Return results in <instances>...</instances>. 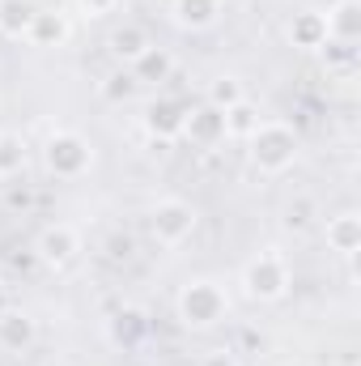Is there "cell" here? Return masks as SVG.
<instances>
[{
    "mask_svg": "<svg viewBox=\"0 0 361 366\" xmlns=\"http://www.w3.org/2000/svg\"><path fill=\"white\" fill-rule=\"evenodd\" d=\"M247 94H243V81L238 77H217L213 86H208V107H217V111H230L234 102H243Z\"/></svg>",
    "mask_w": 361,
    "mask_h": 366,
    "instance_id": "44dd1931",
    "label": "cell"
},
{
    "mask_svg": "<svg viewBox=\"0 0 361 366\" xmlns=\"http://www.w3.org/2000/svg\"><path fill=\"white\" fill-rule=\"evenodd\" d=\"M243 285H247V294H251L255 302H276V298H285V290H289V264H285V256L260 252L255 260H247Z\"/></svg>",
    "mask_w": 361,
    "mask_h": 366,
    "instance_id": "277c9868",
    "label": "cell"
},
{
    "mask_svg": "<svg viewBox=\"0 0 361 366\" xmlns=\"http://www.w3.org/2000/svg\"><path fill=\"white\" fill-rule=\"evenodd\" d=\"M132 90H136V81H132L128 73H115V77H111V86H106V98H111V102H119V98H128Z\"/></svg>",
    "mask_w": 361,
    "mask_h": 366,
    "instance_id": "603a6c76",
    "label": "cell"
},
{
    "mask_svg": "<svg viewBox=\"0 0 361 366\" xmlns=\"http://www.w3.org/2000/svg\"><path fill=\"white\" fill-rule=\"evenodd\" d=\"M106 247H111V260H128V256H132V239H128V234H111Z\"/></svg>",
    "mask_w": 361,
    "mask_h": 366,
    "instance_id": "cb8c5ba5",
    "label": "cell"
},
{
    "mask_svg": "<svg viewBox=\"0 0 361 366\" xmlns=\"http://www.w3.org/2000/svg\"><path fill=\"white\" fill-rule=\"evenodd\" d=\"M327 247L340 252V256H357V247H361V217L357 213L327 217Z\"/></svg>",
    "mask_w": 361,
    "mask_h": 366,
    "instance_id": "4fadbf2b",
    "label": "cell"
},
{
    "mask_svg": "<svg viewBox=\"0 0 361 366\" xmlns=\"http://www.w3.org/2000/svg\"><path fill=\"white\" fill-rule=\"evenodd\" d=\"M247 145H251V162H255L264 175L289 171L293 158H298V132H293L289 124H280V119H264V124L247 137Z\"/></svg>",
    "mask_w": 361,
    "mask_h": 366,
    "instance_id": "6da1fadb",
    "label": "cell"
},
{
    "mask_svg": "<svg viewBox=\"0 0 361 366\" xmlns=\"http://www.w3.org/2000/svg\"><path fill=\"white\" fill-rule=\"evenodd\" d=\"M200 366H238V354L230 345H213V350H204Z\"/></svg>",
    "mask_w": 361,
    "mask_h": 366,
    "instance_id": "7402d4cb",
    "label": "cell"
},
{
    "mask_svg": "<svg viewBox=\"0 0 361 366\" xmlns=\"http://www.w3.org/2000/svg\"><path fill=\"white\" fill-rule=\"evenodd\" d=\"M26 171V141L21 132H0V179H13Z\"/></svg>",
    "mask_w": 361,
    "mask_h": 366,
    "instance_id": "ac0fdd59",
    "label": "cell"
},
{
    "mask_svg": "<svg viewBox=\"0 0 361 366\" xmlns=\"http://www.w3.org/2000/svg\"><path fill=\"white\" fill-rule=\"evenodd\" d=\"M289 39L298 43V47H323L327 43V26H323V13H298L293 21H289Z\"/></svg>",
    "mask_w": 361,
    "mask_h": 366,
    "instance_id": "2e32d148",
    "label": "cell"
},
{
    "mask_svg": "<svg viewBox=\"0 0 361 366\" xmlns=\"http://www.w3.org/2000/svg\"><path fill=\"white\" fill-rule=\"evenodd\" d=\"M64 39H68V17H64L60 9L34 13V21H30V34H26V43H34V47H60Z\"/></svg>",
    "mask_w": 361,
    "mask_h": 366,
    "instance_id": "8fae6325",
    "label": "cell"
},
{
    "mask_svg": "<svg viewBox=\"0 0 361 366\" xmlns=\"http://www.w3.org/2000/svg\"><path fill=\"white\" fill-rule=\"evenodd\" d=\"M221 115H225V137H234V141H247V137L264 124V119H260V111H255L247 98H243V102H234V107H230V111H221Z\"/></svg>",
    "mask_w": 361,
    "mask_h": 366,
    "instance_id": "e0dca14e",
    "label": "cell"
},
{
    "mask_svg": "<svg viewBox=\"0 0 361 366\" xmlns=\"http://www.w3.org/2000/svg\"><path fill=\"white\" fill-rule=\"evenodd\" d=\"M128 69H132L128 77H132L136 86H158V81H166V77L175 73V60H171V51H166V47H153V43H149V47H145Z\"/></svg>",
    "mask_w": 361,
    "mask_h": 366,
    "instance_id": "30bf717a",
    "label": "cell"
},
{
    "mask_svg": "<svg viewBox=\"0 0 361 366\" xmlns=\"http://www.w3.org/2000/svg\"><path fill=\"white\" fill-rule=\"evenodd\" d=\"M225 311H230V298H225V290H221L217 281L200 277V281H187V285H183L179 320L187 328H213V324L225 320Z\"/></svg>",
    "mask_w": 361,
    "mask_h": 366,
    "instance_id": "7a4b0ae2",
    "label": "cell"
},
{
    "mask_svg": "<svg viewBox=\"0 0 361 366\" xmlns=\"http://www.w3.org/2000/svg\"><path fill=\"white\" fill-rule=\"evenodd\" d=\"M323 26H327V43H357L361 39V0H336L327 13H323Z\"/></svg>",
    "mask_w": 361,
    "mask_h": 366,
    "instance_id": "9c48e42d",
    "label": "cell"
},
{
    "mask_svg": "<svg viewBox=\"0 0 361 366\" xmlns=\"http://www.w3.org/2000/svg\"><path fill=\"white\" fill-rule=\"evenodd\" d=\"M34 252H39V260H43V264L64 269V264L81 252V234H77L68 222H51V226H43V230H39Z\"/></svg>",
    "mask_w": 361,
    "mask_h": 366,
    "instance_id": "8992f818",
    "label": "cell"
},
{
    "mask_svg": "<svg viewBox=\"0 0 361 366\" xmlns=\"http://www.w3.org/2000/svg\"><path fill=\"white\" fill-rule=\"evenodd\" d=\"M195 222H200V213H195V204H187L183 196H166V200H158L153 213H149L153 239H158L162 247H179L183 239L195 230Z\"/></svg>",
    "mask_w": 361,
    "mask_h": 366,
    "instance_id": "5b68a950",
    "label": "cell"
},
{
    "mask_svg": "<svg viewBox=\"0 0 361 366\" xmlns=\"http://www.w3.org/2000/svg\"><path fill=\"white\" fill-rule=\"evenodd\" d=\"M34 345V320L26 311H4L0 315V350L9 354H21Z\"/></svg>",
    "mask_w": 361,
    "mask_h": 366,
    "instance_id": "7c38bea8",
    "label": "cell"
},
{
    "mask_svg": "<svg viewBox=\"0 0 361 366\" xmlns=\"http://www.w3.org/2000/svg\"><path fill=\"white\" fill-rule=\"evenodd\" d=\"M43 162L56 179H81L93 162V149L81 132H56L43 145Z\"/></svg>",
    "mask_w": 361,
    "mask_h": 366,
    "instance_id": "3957f363",
    "label": "cell"
},
{
    "mask_svg": "<svg viewBox=\"0 0 361 366\" xmlns=\"http://www.w3.org/2000/svg\"><path fill=\"white\" fill-rule=\"evenodd\" d=\"M119 0H81V9H90V17H102V13H111Z\"/></svg>",
    "mask_w": 361,
    "mask_h": 366,
    "instance_id": "d4e9b609",
    "label": "cell"
},
{
    "mask_svg": "<svg viewBox=\"0 0 361 366\" xmlns=\"http://www.w3.org/2000/svg\"><path fill=\"white\" fill-rule=\"evenodd\" d=\"M34 13H39V9H34L30 0H0V34H4V39H26Z\"/></svg>",
    "mask_w": 361,
    "mask_h": 366,
    "instance_id": "5bb4252c",
    "label": "cell"
},
{
    "mask_svg": "<svg viewBox=\"0 0 361 366\" xmlns=\"http://www.w3.org/2000/svg\"><path fill=\"white\" fill-rule=\"evenodd\" d=\"M183 137L195 141V145H204V149H213V145L225 141V115H221L217 107L204 102L200 111H187V119H183Z\"/></svg>",
    "mask_w": 361,
    "mask_h": 366,
    "instance_id": "52a82bcc",
    "label": "cell"
},
{
    "mask_svg": "<svg viewBox=\"0 0 361 366\" xmlns=\"http://www.w3.org/2000/svg\"><path fill=\"white\" fill-rule=\"evenodd\" d=\"M293 366H306V362H293Z\"/></svg>",
    "mask_w": 361,
    "mask_h": 366,
    "instance_id": "484cf974",
    "label": "cell"
},
{
    "mask_svg": "<svg viewBox=\"0 0 361 366\" xmlns=\"http://www.w3.org/2000/svg\"><path fill=\"white\" fill-rule=\"evenodd\" d=\"M175 21H179L183 30H204V26H213L217 21V13H221V0H175Z\"/></svg>",
    "mask_w": 361,
    "mask_h": 366,
    "instance_id": "9a60e30c",
    "label": "cell"
},
{
    "mask_svg": "<svg viewBox=\"0 0 361 366\" xmlns=\"http://www.w3.org/2000/svg\"><path fill=\"white\" fill-rule=\"evenodd\" d=\"M145 328H149L145 315L128 307V311H119V315L111 320V341H115V345H136V341L145 337Z\"/></svg>",
    "mask_w": 361,
    "mask_h": 366,
    "instance_id": "ffe728a7",
    "label": "cell"
},
{
    "mask_svg": "<svg viewBox=\"0 0 361 366\" xmlns=\"http://www.w3.org/2000/svg\"><path fill=\"white\" fill-rule=\"evenodd\" d=\"M145 47H149V34H145L141 26H119V30L111 34V51H115L119 60H128V64H132Z\"/></svg>",
    "mask_w": 361,
    "mask_h": 366,
    "instance_id": "d6986e66",
    "label": "cell"
},
{
    "mask_svg": "<svg viewBox=\"0 0 361 366\" xmlns=\"http://www.w3.org/2000/svg\"><path fill=\"white\" fill-rule=\"evenodd\" d=\"M183 119H187V107L175 102V98H153V102L145 107V128H149V137H158V141L183 137Z\"/></svg>",
    "mask_w": 361,
    "mask_h": 366,
    "instance_id": "ba28073f",
    "label": "cell"
}]
</instances>
